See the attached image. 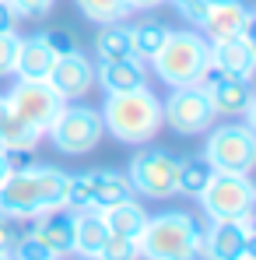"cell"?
<instances>
[{
    "label": "cell",
    "instance_id": "1",
    "mask_svg": "<svg viewBox=\"0 0 256 260\" xmlns=\"http://www.w3.org/2000/svg\"><path fill=\"white\" fill-rule=\"evenodd\" d=\"M70 173L49 162H18L0 183V211L14 221H32L49 208L67 204Z\"/></svg>",
    "mask_w": 256,
    "mask_h": 260
},
{
    "label": "cell",
    "instance_id": "2",
    "mask_svg": "<svg viewBox=\"0 0 256 260\" xmlns=\"http://www.w3.org/2000/svg\"><path fill=\"white\" fill-rule=\"evenodd\" d=\"M98 113L105 134L120 144H148L162 130V99L151 91V85L105 95Z\"/></svg>",
    "mask_w": 256,
    "mask_h": 260
},
{
    "label": "cell",
    "instance_id": "3",
    "mask_svg": "<svg viewBox=\"0 0 256 260\" xmlns=\"http://www.w3.org/2000/svg\"><path fill=\"white\" fill-rule=\"evenodd\" d=\"M140 260H200L204 257V229L197 215L172 208L148 215V225L137 239Z\"/></svg>",
    "mask_w": 256,
    "mask_h": 260
},
{
    "label": "cell",
    "instance_id": "4",
    "mask_svg": "<svg viewBox=\"0 0 256 260\" xmlns=\"http://www.w3.org/2000/svg\"><path fill=\"white\" fill-rule=\"evenodd\" d=\"M148 63L155 67L158 81L165 88L197 85L204 78V71L211 67V43L197 28H179V32H169L165 46Z\"/></svg>",
    "mask_w": 256,
    "mask_h": 260
},
{
    "label": "cell",
    "instance_id": "5",
    "mask_svg": "<svg viewBox=\"0 0 256 260\" xmlns=\"http://www.w3.org/2000/svg\"><path fill=\"white\" fill-rule=\"evenodd\" d=\"M105 137L102 127V113L88 102H63V109L56 113V120L46 127L43 141L53 144V151L67 155V158H81L88 151H95Z\"/></svg>",
    "mask_w": 256,
    "mask_h": 260
},
{
    "label": "cell",
    "instance_id": "6",
    "mask_svg": "<svg viewBox=\"0 0 256 260\" xmlns=\"http://www.w3.org/2000/svg\"><path fill=\"white\" fill-rule=\"evenodd\" d=\"M133 186V197L144 201H172L179 193V155L169 148H140L133 151L130 166L123 169Z\"/></svg>",
    "mask_w": 256,
    "mask_h": 260
},
{
    "label": "cell",
    "instance_id": "7",
    "mask_svg": "<svg viewBox=\"0 0 256 260\" xmlns=\"http://www.w3.org/2000/svg\"><path fill=\"white\" fill-rule=\"evenodd\" d=\"M200 155L211 162L214 173H249L253 162H256L253 123H239V120L214 123L207 130V141H204V151Z\"/></svg>",
    "mask_w": 256,
    "mask_h": 260
},
{
    "label": "cell",
    "instance_id": "8",
    "mask_svg": "<svg viewBox=\"0 0 256 260\" xmlns=\"http://www.w3.org/2000/svg\"><path fill=\"white\" fill-rule=\"evenodd\" d=\"M197 201H200V211L207 221L253 218L256 186L249 183V173H214Z\"/></svg>",
    "mask_w": 256,
    "mask_h": 260
},
{
    "label": "cell",
    "instance_id": "9",
    "mask_svg": "<svg viewBox=\"0 0 256 260\" xmlns=\"http://www.w3.org/2000/svg\"><path fill=\"white\" fill-rule=\"evenodd\" d=\"M133 197V186L123 169H85V173H70V186H67V204L74 211H105L120 201Z\"/></svg>",
    "mask_w": 256,
    "mask_h": 260
},
{
    "label": "cell",
    "instance_id": "10",
    "mask_svg": "<svg viewBox=\"0 0 256 260\" xmlns=\"http://www.w3.org/2000/svg\"><path fill=\"white\" fill-rule=\"evenodd\" d=\"M217 123L211 102L200 85L172 88L169 99H162V127H169L179 137H200Z\"/></svg>",
    "mask_w": 256,
    "mask_h": 260
},
{
    "label": "cell",
    "instance_id": "11",
    "mask_svg": "<svg viewBox=\"0 0 256 260\" xmlns=\"http://www.w3.org/2000/svg\"><path fill=\"white\" fill-rule=\"evenodd\" d=\"M197 85L204 88L214 116H225V120H232V116H253V81L225 74V71H217L211 63Z\"/></svg>",
    "mask_w": 256,
    "mask_h": 260
},
{
    "label": "cell",
    "instance_id": "12",
    "mask_svg": "<svg viewBox=\"0 0 256 260\" xmlns=\"http://www.w3.org/2000/svg\"><path fill=\"white\" fill-rule=\"evenodd\" d=\"M4 102L11 106V113L18 120H25L28 127L43 130L56 120V113L63 109V99L46 85V81H14L11 91L4 95Z\"/></svg>",
    "mask_w": 256,
    "mask_h": 260
},
{
    "label": "cell",
    "instance_id": "13",
    "mask_svg": "<svg viewBox=\"0 0 256 260\" xmlns=\"http://www.w3.org/2000/svg\"><path fill=\"white\" fill-rule=\"evenodd\" d=\"M46 85L53 88L63 102H78L85 99L88 91L95 88V60H88V53L78 46L70 53H56L49 74H46Z\"/></svg>",
    "mask_w": 256,
    "mask_h": 260
},
{
    "label": "cell",
    "instance_id": "14",
    "mask_svg": "<svg viewBox=\"0 0 256 260\" xmlns=\"http://www.w3.org/2000/svg\"><path fill=\"white\" fill-rule=\"evenodd\" d=\"M246 253H253V218L207 221L200 260H239Z\"/></svg>",
    "mask_w": 256,
    "mask_h": 260
},
{
    "label": "cell",
    "instance_id": "15",
    "mask_svg": "<svg viewBox=\"0 0 256 260\" xmlns=\"http://www.w3.org/2000/svg\"><path fill=\"white\" fill-rule=\"evenodd\" d=\"M253 7L246 0H207L197 32L207 43L228 39V36H253Z\"/></svg>",
    "mask_w": 256,
    "mask_h": 260
},
{
    "label": "cell",
    "instance_id": "16",
    "mask_svg": "<svg viewBox=\"0 0 256 260\" xmlns=\"http://www.w3.org/2000/svg\"><path fill=\"white\" fill-rule=\"evenodd\" d=\"M74 208L70 204H60V208H49L43 215L32 218V236L43 243L46 250L53 253V257H70L74 253Z\"/></svg>",
    "mask_w": 256,
    "mask_h": 260
},
{
    "label": "cell",
    "instance_id": "17",
    "mask_svg": "<svg viewBox=\"0 0 256 260\" xmlns=\"http://www.w3.org/2000/svg\"><path fill=\"white\" fill-rule=\"evenodd\" d=\"M95 88H102L105 95L113 91H133V88H148V63L137 56L123 60H95Z\"/></svg>",
    "mask_w": 256,
    "mask_h": 260
},
{
    "label": "cell",
    "instance_id": "18",
    "mask_svg": "<svg viewBox=\"0 0 256 260\" xmlns=\"http://www.w3.org/2000/svg\"><path fill=\"white\" fill-rule=\"evenodd\" d=\"M211 63L225 74L246 78L253 81L256 71V43L253 36H228V39H214L211 43Z\"/></svg>",
    "mask_w": 256,
    "mask_h": 260
},
{
    "label": "cell",
    "instance_id": "19",
    "mask_svg": "<svg viewBox=\"0 0 256 260\" xmlns=\"http://www.w3.org/2000/svg\"><path fill=\"white\" fill-rule=\"evenodd\" d=\"M53 60H56V49L49 46L46 32L21 36L18 39V56H14V78L18 81H46Z\"/></svg>",
    "mask_w": 256,
    "mask_h": 260
},
{
    "label": "cell",
    "instance_id": "20",
    "mask_svg": "<svg viewBox=\"0 0 256 260\" xmlns=\"http://www.w3.org/2000/svg\"><path fill=\"white\" fill-rule=\"evenodd\" d=\"M39 144H43V130H35V127H28L25 120H18L11 113V106L4 102V95H0V148L21 158V155H32Z\"/></svg>",
    "mask_w": 256,
    "mask_h": 260
},
{
    "label": "cell",
    "instance_id": "21",
    "mask_svg": "<svg viewBox=\"0 0 256 260\" xmlns=\"http://www.w3.org/2000/svg\"><path fill=\"white\" fill-rule=\"evenodd\" d=\"M105 236H109V225H105L102 211L85 208V211L74 215V253H78V257L95 260V253H98L102 243H105Z\"/></svg>",
    "mask_w": 256,
    "mask_h": 260
},
{
    "label": "cell",
    "instance_id": "22",
    "mask_svg": "<svg viewBox=\"0 0 256 260\" xmlns=\"http://www.w3.org/2000/svg\"><path fill=\"white\" fill-rule=\"evenodd\" d=\"M102 218H105L109 232L127 236V239H140V232H144V225H148V208H144L137 197H130V201H120V204L105 208Z\"/></svg>",
    "mask_w": 256,
    "mask_h": 260
},
{
    "label": "cell",
    "instance_id": "23",
    "mask_svg": "<svg viewBox=\"0 0 256 260\" xmlns=\"http://www.w3.org/2000/svg\"><path fill=\"white\" fill-rule=\"evenodd\" d=\"M91 53H95V60H123V56H133V46H130V25H127V21L98 25L95 43H91Z\"/></svg>",
    "mask_w": 256,
    "mask_h": 260
},
{
    "label": "cell",
    "instance_id": "24",
    "mask_svg": "<svg viewBox=\"0 0 256 260\" xmlns=\"http://www.w3.org/2000/svg\"><path fill=\"white\" fill-rule=\"evenodd\" d=\"M169 25H162V21H137V25H130V46H133V56L137 60H151L162 46H165V39H169Z\"/></svg>",
    "mask_w": 256,
    "mask_h": 260
},
{
    "label": "cell",
    "instance_id": "25",
    "mask_svg": "<svg viewBox=\"0 0 256 260\" xmlns=\"http://www.w3.org/2000/svg\"><path fill=\"white\" fill-rule=\"evenodd\" d=\"M211 162L204 158V155H186V158H179V193L182 197H200L204 193V186L211 183Z\"/></svg>",
    "mask_w": 256,
    "mask_h": 260
},
{
    "label": "cell",
    "instance_id": "26",
    "mask_svg": "<svg viewBox=\"0 0 256 260\" xmlns=\"http://www.w3.org/2000/svg\"><path fill=\"white\" fill-rule=\"evenodd\" d=\"M81 18H88L91 25H113V21H127L130 14V4L127 0H74Z\"/></svg>",
    "mask_w": 256,
    "mask_h": 260
},
{
    "label": "cell",
    "instance_id": "27",
    "mask_svg": "<svg viewBox=\"0 0 256 260\" xmlns=\"http://www.w3.org/2000/svg\"><path fill=\"white\" fill-rule=\"evenodd\" d=\"M95 260H140V246H137V239L109 232L105 243H102V250L95 253Z\"/></svg>",
    "mask_w": 256,
    "mask_h": 260
},
{
    "label": "cell",
    "instance_id": "28",
    "mask_svg": "<svg viewBox=\"0 0 256 260\" xmlns=\"http://www.w3.org/2000/svg\"><path fill=\"white\" fill-rule=\"evenodd\" d=\"M11 257L14 260H53V253L46 250L32 232H21L18 243H14V250H11Z\"/></svg>",
    "mask_w": 256,
    "mask_h": 260
},
{
    "label": "cell",
    "instance_id": "29",
    "mask_svg": "<svg viewBox=\"0 0 256 260\" xmlns=\"http://www.w3.org/2000/svg\"><path fill=\"white\" fill-rule=\"evenodd\" d=\"M18 32H0V78H14V56H18Z\"/></svg>",
    "mask_w": 256,
    "mask_h": 260
},
{
    "label": "cell",
    "instance_id": "30",
    "mask_svg": "<svg viewBox=\"0 0 256 260\" xmlns=\"http://www.w3.org/2000/svg\"><path fill=\"white\" fill-rule=\"evenodd\" d=\"M7 4H11V11L18 14V21H21V18L39 21V18H46V14L53 11V4H56V0H7Z\"/></svg>",
    "mask_w": 256,
    "mask_h": 260
},
{
    "label": "cell",
    "instance_id": "31",
    "mask_svg": "<svg viewBox=\"0 0 256 260\" xmlns=\"http://www.w3.org/2000/svg\"><path fill=\"white\" fill-rule=\"evenodd\" d=\"M172 7H175V14H179L190 28H200V18H204L207 0H172Z\"/></svg>",
    "mask_w": 256,
    "mask_h": 260
},
{
    "label": "cell",
    "instance_id": "32",
    "mask_svg": "<svg viewBox=\"0 0 256 260\" xmlns=\"http://www.w3.org/2000/svg\"><path fill=\"white\" fill-rule=\"evenodd\" d=\"M18 236H21L18 221L0 211V253H11V250H14V243H18Z\"/></svg>",
    "mask_w": 256,
    "mask_h": 260
},
{
    "label": "cell",
    "instance_id": "33",
    "mask_svg": "<svg viewBox=\"0 0 256 260\" xmlns=\"http://www.w3.org/2000/svg\"><path fill=\"white\" fill-rule=\"evenodd\" d=\"M46 39H49V46H53L56 53H70V49H78V43L70 39V32H60V28L46 32Z\"/></svg>",
    "mask_w": 256,
    "mask_h": 260
},
{
    "label": "cell",
    "instance_id": "34",
    "mask_svg": "<svg viewBox=\"0 0 256 260\" xmlns=\"http://www.w3.org/2000/svg\"><path fill=\"white\" fill-rule=\"evenodd\" d=\"M14 25H18V14L11 11L7 0H0V32H14Z\"/></svg>",
    "mask_w": 256,
    "mask_h": 260
},
{
    "label": "cell",
    "instance_id": "35",
    "mask_svg": "<svg viewBox=\"0 0 256 260\" xmlns=\"http://www.w3.org/2000/svg\"><path fill=\"white\" fill-rule=\"evenodd\" d=\"M14 166H18V155H11V151H4V148H0V183L14 173Z\"/></svg>",
    "mask_w": 256,
    "mask_h": 260
},
{
    "label": "cell",
    "instance_id": "36",
    "mask_svg": "<svg viewBox=\"0 0 256 260\" xmlns=\"http://www.w3.org/2000/svg\"><path fill=\"white\" fill-rule=\"evenodd\" d=\"M130 11H155V7H162V4H169V0H127Z\"/></svg>",
    "mask_w": 256,
    "mask_h": 260
},
{
    "label": "cell",
    "instance_id": "37",
    "mask_svg": "<svg viewBox=\"0 0 256 260\" xmlns=\"http://www.w3.org/2000/svg\"><path fill=\"white\" fill-rule=\"evenodd\" d=\"M239 260H256V253H246V257H239Z\"/></svg>",
    "mask_w": 256,
    "mask_h": 260
},
{
    "label": "cell",
    "instance_id": "38",
    "mask_svg": "<svg viewBox=\"0 0 256 260\" xmlns=\"http://www.w3.org/2000/svg\"><path fill=\"white\" fill-rule=\"evenodd\" d=\"M0 260H14V257H11V253H0Z\"/></svg>",
    "mask_w": 256,
    "mask_h": 260
},
{
    "label": "cell",
    "instance_id": "39",
    "mask_svg": "<svg viewBox=\"0 0 256 260\" xmlns=\"http://www.w3.org/2000/svg\"><path fill=\"white\" fill-rule=\"evenodd\" d=\"M81 260H91V257H81Z\"/></svg>",
    "mask_w": 256,
    "mask_h": 260
},
{
    "label": "cell",
    "instance_id": "40",
    "mask_svg": "<svg viewBox=\"0 0 256 260\" xmlns=\"http://www.w3.org/2000/svg\"><path fill=\"white\" fill-rule=\"evenodd\" d=\"M53 260H60V257H53Z\"/></svg>",
    "mask_w": 256,
    "mask_h": 260
}]
</instances>
